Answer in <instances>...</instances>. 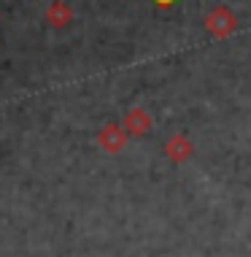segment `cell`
Here are the masks:
<instances>
[{
	"instance_id": "1",
	"label": "cell",
	"mask_w": 251,
	"mask_h": 257,
	"mask_svg": "<svg viewBox=\"0 0 251 257\" xmlns=\"http://www.w3.org/2000/svg\"><path fill=\"white\" fill-rule=\"evenodd\" d=\"M205 27L213 33L216 38H227L229 33H232L235 27H238V19H235L232 14H229V9H216L211 17L205 19Z\"/></svg>"
},
{
	"instance_id": "2",
	"label": "cell",
	"mask_w": 251,
	"mask_h": 257,
	"mask_svg": "<svg viewBox=\"0 0 251 257\" xmlns=\"http://www.w3.org/2000/svg\"><path fill=\"white\" fill-rule=\"evenodd\" d=\"M73 19V11L68 9L62 0H57V3H52L49 6V11H46V22L52 25V27H65L68 22Z\"/></svg>"
},
{
	"instance_id": "3",
	"label": "cell",
	"mask_w": 251,
	"mask_h": 257,
	"mask_svg": "<svg viewBox=\"0 0 251 257\" xmlns=\"http://www.w3.org/2000/svg\"><path fill=\"white\" fill-rule=\"evenodd\" d=\"M173 3H176V0H154V6H159V9H170Z\"/></svg>"
}]
</instances>
